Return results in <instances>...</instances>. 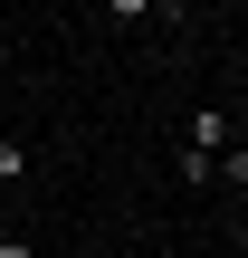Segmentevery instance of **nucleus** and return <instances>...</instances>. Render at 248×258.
Returning <instances> with one entry per match:
<instances>
[{
	"instance_id": "nucleus-2",
	"label": "nucleus",
	"mask_w": 248,
	"mask_h": 258,
	"mask_svg": "<svg viewBox=\"0 0 248 258\" xmlns=\"http://www.w3.org/2000/svg\"><path fill=\"white\" fill-rule=\"evenodd\" d=\"M0 182H29V144H0Z\"/></svg>"
},
{
	"instance_id": "nucleus-3",
	"label": "nucleus",
	"mask_w": 248,
	"mask_h": 258,
	"mask_svg": "<svg viewBox=\"0 0 248 258\" xmlns=\"http://www.w3.org/2000/svg\"><path fill=\"white\" fill-rule=\"evenodd\" d=\"M143 10H153V0H105V19H143Z\"/></svg>"
},
{
	"instance_id": "nucleus-6",
	"label": "nucleus",
	"mask_w": 248,
	"mask_h": 258,
	"mask_svg": "<svg viewBox=\"0 0 248 258\" xmlns=\"http://www.w3.org/2000/svg\"><path fill=\"white\" fill-rule=\"evenodd\" d=\"M239 124H248V96H239Z\"/></svg>"
},
{
	"instance_id": "nucleus-5",
	"label": "nucleus",
	"mask_w": 248,
	"mask_h": 258,
	"mask_svg": "<svg viewBox=\"0 0 248 258\" xmlns=\"http://www.w3.org/2000/svg\"><path fill=\"white\" fill-rule=\"evenodd\" d=\"M220 10H248V0H220Z\"/></svg>"
},
{
	"instance_id": "nucleus-1",
	"label": "nucleus",
	"mask_w": 248,
	"mask_h": 258,
	"mask_svg": "<svg viewBox=\"0 0 248 258\" xmlns=\"http://www.w3.org/2000/svg\"><path fill=\"white\" fill-rule=\"evenodd\" d=\"M191 153H229V115L201 105V115H191Z\"/></svg>"
},
{
	"instance_id": "nucleus-4",
	"label": "nucleus",
	"mask_w": 248,
	"mask_h": 258,
	"mask_svg": "<svg viewBox=\"0 0 248 258\" xmlns=\"http://www.w3.org/2000/svg\"><path fill=\"white\" fill-rule=\"evenodd\" d=\"M0 258H38V249H29V239H0Z\"/></svg>"
}]
</instances>
